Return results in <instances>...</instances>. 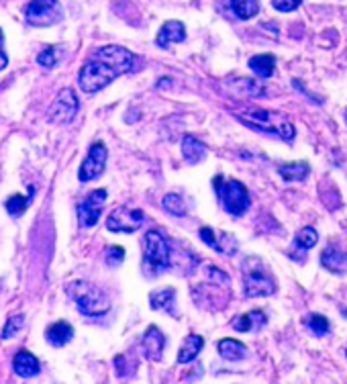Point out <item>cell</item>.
Here are the masks:
<instances>
[{
    "label": "cell",
    "instance_id": "f1b7e54d",
    "mask_svg": "<svg viewBox=\"0 0 347 384\" xmlns=\"http://www.w3.org/2000/svg\"><path fill=\"white\" fill-rule=\"evenodd\" d=\"M316 241H318V233L313 227H305L296 233V246L302 248V250H311L315 248Z\"/></svg>",
    "mask_w": 347,
    "mask_h": 384
},
{
    "label": "cell",
    "instance_id": "5b68a950",
    "mask_svg": "<svg viewBox=\"0 0 347 384\" xmlns=\"http://www.w3.org/2000/svg\"><path fill=\"white\" fill-rule=\"evenodd\" d=\"M243 287H245V296L250 298L270 296L276 292V280L259 257L252 256L243 262Z\"/></svg>",
    "mask_w": 347,
    "mask_h": 384
},
{
    "label": "cell",
    "instance_id": "e0dca14e",
    "mask_svg": "<svg viewBox=\"0 0 347 384\" xmlns=\"http://www.w3.org/2000/svg\"><path fill=\"white\" fill-rule=\"evenodd\" d=\"M45 337H47V342H49L51 346L62 348V346L72 342V337H74V327H72L67 321H58V323H54V325L47 327Z\"/></svg>",
    "mask_w": 347,
    "mask_h": 384
},
{
    "label": "cell",
    "instance_id": "1f68e13d",
    "mask_svg": "<svg viewBox=\"0 0 347 384\" xmlns=\"http://www.w3.org/2000/svg\"><path fill=\"white\" fill-rule=\"evenodd\" d=\"M309 327L315 331L318 337H323V335L329 331V321L325 319L323 315H311V319H309Z\"/></svg>",
    "mask_w": 347,
    "mask_h": 384
},
{
    "label": "cell",
    "instance_id": "4dcf8cb0",
    "mask_svg": "<svg viewBox=\"0 0 347 384\" xmlns=\"http://www.w3.org/2000/svg\"><path fill=\"white\" fill-rule=\"evenodd\" d=\"M23 325H25V319H23L21 315L10 317V319L6 321L4 329H2V339H10V337H15V335L23 329Z\"/></svg>",
    "mask_w": 347,
    "mask_h": 384
},
{
    "label": "cell",
    "instance_id": "30bf717a",
    "mask_svg": "<svg viewBox=\"0 0 347 384\" xmlns=\"http://www.w3.org/2000/svg\"><path fill=\"white\" fill-rule=\"evenodd\" d=\"M106 158H108L106 145H104L102 141L95 143V145L88 150V156L84 158L82 166H80V172H78L80 182L96 180V178L104 172V168H106Z\"/></svg>",
    "mask_w": 347,
    "mask_h": 384
},
{
    "label": "cell",
    "instance_id": "9c48e42d",
    "mask_svg": "<svg viewBox=\"0 0 347 384\" xmlns=\"http://www.w3.org/2000/svg\"><path fill=\"white\" fill-rule=\"evenodd\" d=\"M145 221V215L141 209L133 207H117L108 219H106V229L115 233H135Z\"/></svg>",
    "mask_w": 347,
    "mask_h": 384
},
{
    "label": "cell",
    "instance_id": "ba28073f",
    "mask_svg": "<svg viewBox=\"0 0 347 384\" xmlns=\"http://www.w3.org/2000/svg\"><path fill=\"white\" fill-rule=\"evenodd\" d=\"M78 106H80V102H78L76 93L72 88H63L62 93L56 96V100L51 102L47 117L56 125H67V123L74 121V117L78 113Z\"/></svg>",
    "mask_w": 347,
    "mask_h": 384
},
{
    "label": "cell",
    "instance_id": "44dd1931",
    "mask_svg": "<svg viewBox=\"0 0 347 384\" xmlns=\"http://www.w3.org/2000/svg\"><path fill=\"white\" fill-rule=\"evenodd\" d=\"M219 353H221L225 360H231V362H239V360H245L248 358V348L239 342V339H221L219 342Z\"/></svg>",
    "mask_w": 347,
    "mask_h": 384
},
{
    "label": "cell",
    "instance_id": "603a6c76",
    "mask_svg": "<svg viewBox=\"0 0 347 384\" xmlns=\"http://www.w3.org/2000/svg\"><path fill=\"white\" fill-rule=\"evenodd\" d=\"M250 67L259 78H270L274 74V67H276V56H272V54L253 56L252 60H250Z\"/></svg>",
    "mask_w": 347,
    "mask_h": 384
},
{
    "label": "cell",
    "instance_id": "2e32d148",
    "mask_svg": "<svg viewBox=\"0 0 347 384\" xmlns=\"http://www.w3.org/2000/svg\"><path fill=\"white\" fill-rule=\"evenodd\" d=\"M321 264L335 274H344L347 272V256L344 252L337 250V246H327L321 254Z\"/></svg>",
    "mask_w": 347,
    "mask_h": 384
},
{
    "label": "cell",
    "instance_id": "ac0fdd59",
    "mask_svg": "<svg viewBox=\"0 0 347 384\" xmlns=\"http://www.w3.org/2000/svg\"><path fill=\"white\" fill-rule=\"evenodd\" d=\"M174 303H176V290L172 287L161 288L150 294V307L156 311H166L174 315Z\"/></svg>",
    "mask_w": 347,
    "mask_h": 384
},
{
    "label": "cell",
    "instance_id": "e575fe53",
    "mask_svg": "<svg viewBox=\"0 0 347 384\" xmlns=\"http://www.w3.org/2000/svg\"><path fill=\"white\" fill-rule=\"evenodd\" d=\"M6 64H8V56H6V51L2 47V31H0V70H4Z\"/></svg>",
    "mask_w": 347,
    "mask_h": 384
},
{
    "label": "cell",
    "instance_id": "d6986e66",
    "mask_svg": "<svg viewBox=\"0 0 347 384\" xmlns=\"http://www.w3.org/2000/svg\"><path fill=\"white\" fill-rule=\"evenodd\" d=\"M182 158L188 163H198L207 158V145L202 141H198L196 137L186 135L182 137Z\"/></svg>",
    "mask_w": 347,
    "mask_h": 384
},
{
    "label": "cell",
    "instance_id": "836d02e7",
    "mask_svg": "<svg viewBox=\"0 0 347 384\" xmlns=\"http://www.w3.org/2000/svg\"><path fill=\"white\" fill-rule=\"evenodd\" d=\"M300 2L302 0H272L274 8L280 10V13H292V10H296L300 6Z\"/></svg>",
    "mask_w": 347,
    "mask_h": 384
},
{
    "label": "cell",
    "instance_id": "9a60e30c",
    "mask_svg": "<svg viewBox=\"0 0 347 384\" xmlns=\"http://www.w3.org/2000/svg\"><path fill=\"white\" fill-rule=\"evenodd\" d=\"M13 368H15V374H19L23 378H31L35 374H39L41 364H39V360L31 352L21 350V352L15 355V360H13Z\"/></svg>",
    "mask_w": 347,
    "mask_h": 384
},
{
    "label": "cell",
    "instance_id": "484cf974",
    "mask_svg": "<svg viewBox=\"0 0 347 384\" xmlns=\"http://www.w3.org/2000/svg\"><path fill=\"white\" fill-rule=\"evenodd\" d=\"M161 205H163V209L168 213H172L176 217H184L186 215V205H184L182 196H178V194H166Z\"/></svg>",
    "mask_w": 347,
    "mask_h": 384
},
{
    "label": "cell",
    "instance_id": "d4e9b609",
    "mask_svg": "<svg viewBox=\"0 0 347 384\" xmlns=\"http://www.w3.org/2000/svg\"><path fill=\"white\" fill-rule=\"evenodd\" d=\"M231 6H233L235 15L243 21L253 19L259 13V2L257 0H231Z\"/></svg>",
    "mask_w": 347,
    "mask_h": 384
},
{
    "label": "cell",
    "instance_id": "7a4b0ae2",
    "mask_svg": "<svg viewBox=\"0 0 347 384\" xmlns=\"http://www.w3.org/2000/svg\"><path fill=\"white\" fill-rule=\"evenodd\" d=\"M233 115L252 129L276 135V137H280L284 141H292L294 135H296L292 121L286 117L284 113H278V111L259 109V106H248L243 111H235Z\"/></svg>",
    "mask_w": 347,
    "mask_h": 384
},
{
    "label": "cell",
    "instance_id": "3957f363",
    "mask_svg": "<svg viewBox=\"0 0 347 384\" xmlns=\"http://www.w3.org/2000/svg\"><path fill=\"white\" fill-rule=\"evenodd\" d=\"M174 266V250L168 241V237L152 229L143 237V268L147 274H159L163 270H170Z\"/></svg>",
    "mask_w": 347,
    "mask_h": 384
},
{
    "label": "cell",
    "instance_id": "7c38bea8",
    "mask_svg": "<svg viewBox=\"0 0 347 384\" xmlns=\"http://www.w3.org/2000/svg\"><path fill=\"white\" fill-rule=\"evenodd\" d=\"M200 239L213 248L215 252H219L223 256H233L237 254V241L231 233H225V231H215L211 227H202L200 229Z\"/></svg>",
    "mask_w": 347,
    "mask_h": 384
},
{
    "label": "cell",
    "instance_id": "83f0119b",
    "mask_svg": "<svg viewBox=\"0 0 347 384\" xmlns=\"http://www.w3.org/2000/svg\"><path fill=\"white\" fill-rule=\"evenodd\" d=\"M60 60H62V49L56 47V45H47V47L37 56V62H39V65H43V67H54Z\"/></svg>",
    "mask_w": 347,
    "mask_h": 384
},
{
    "label": "cell",
    "instance_id": "277c9868",
    "mask_svg": "<svg viewBox=\"0 0 347 384\" xmlns=\"http://www.w3.org/2000/svg\"><path fill=\"white\" fill-rule=\"evenodd\" d=\"M67 294L74 298V303L78 305V311L82 315L100 317V315L108 313V309H111V298L106 296V292L92 282L76 280L67 287Z\"/></svg>",
    "mask_w": 347,
    "mask_h": 384
},
{
    "label": "cell",
    "instance_id": "ffe728a7",
    "mask_svg": "<svg viewBox=\"0 0 347 384\" xmlns=\"http://www.w3.org/2000/svg\"><path fill=\"white\" fill-rule=\"evenodd\" d=\"M204 348V337L190 333L188 337L182 342L180 352H178V364H190L192 360H196V355Z\"/></svg>",
    "mask_w": 347,
    "mask_h": 384
},
{
    "label": "cell",
    "instance_id": "5bb4252c",
    "mask_svg": "<svg viewBox=\"0 0 347 384\" xmlns=\"http://www.w3.org/2000/svg\"><path fill=\"white\" fill-rule=\"evenodd\" d=\"M186 39V29L180 21H168L161 25L158 37H156V43L159 47H168L172 43H182Z\"/></svg>",
    "mask_w": 347,
    "mask_h": 384
},
{
    "label": "cell",
    "instance_id": "4fadbf2b",
    "mask_svg": "<svg viewBox=\"0 0 347 384\" xmlns=\"http://www.w3.org/2000/svg\"><path fill=\"white\" fill-rule=\"evenodd\" d=\"M163 348H166L163 333L159 331L158 325H150L145 335H143V339H141V350L145 353V358L159 362L161 355H163Z\"/></svg>",
    "mask_w": 347,
    "mask_h": 384
},
{
    "label": "cell",
    "instance_id": "7402d4cb",
    "mask_svg": "<svg viewBox=\"0 0 347 384\" xmlns=\"http://www.w3.org/2000/svg\"><path fill=\"white\" fill-rule=\"evenodd\" d=\"M266 325V315L261 311H252V313H245L241 317L233 321V329L235 331H241V333H248V331H255V329H261Z\"/></svg>",
    "mask_w": 347,
    "mask_h": 384
},
{
    "label": "cell",
    "instance_id": "6da1fadb",
    "mask_svg": "<svg viewBox=\"0 0 347 384\" xmlns=\"http://www.w3.org/2000/svg\"><path fill=\"white\" fill-rule=\"evenodd\" d=\"M135 54L121 45H104L96 49L90 62L82 65L78 74V84L86 95H96L106 88L115 78L133 70Z\"/></svg>",
    "mask_w": 347,
    "mask_h": 384
},
{
    "label": "cell",
    "instance_id": "4316f807",
    "mask_svg": "<svg viewBox=\"0 0 347 384\" xmlns=\"http://www.w3.org/2000/svg\"><path fill=\"white\" fill-rule=\"evenodd\" d=\"M235 88H237V93H243V95L253 96V98H257V96H264L266 95V90L257 84V82H253V80H248V78H239V80H233L231 82Z\"/></svg>",
    "mask_w": 347,
    "mask_h": 384
},
{
    "label": "cell",
    "instance_id": "8992f818",
    "mask_svg": "<svg viewBox=\"0 0 347 384\" xmlns=\"http://www.w3.org/2000/svg\"><path fill=\"white\" fill-rule=\"evenodd\" d=\"M213 186H215L217 196L221 198L223 207H225L227 213H231L235 217H241L250 209V192H248L243 182H239V180H225L219 174V176H215Z\"/></svg>",
    "mask_w": 347,
    "mask_h": 384
},
{
    "label": "cell",
    "instance_id": "d590c367",
    "mask_svg": "<svg viewBox=\"0 0 347 384\" xmlns=\"http://www.w3.org/2000/svg\"><path fill=\"white\" fill-rule=\"evenodd\" d=\"M346 121H347V113H346Z\"/></svg>",
    "mask_w": 347,
    "mask_h": 384
},
{
    "label": "cell",
    "instance_id": "f546056e",
    "mask_svg": "<svg viewBox=\"0 0 347 384\" xmlns=\"http://www.w3.org/2000/svg\"><path fill=\"white\" fill-rule=\"evenodd\" d=\"M27 207H29V198L23 196V194H13V196L6 200V211H8L13 217L23 215V213L27 211Z\"/></svg>",
    "mask_w": 347,
    "mask_h": 384
},
{
    "label": "cell",
    "instance_id": "cb8c5ba5",
    "mask_svg": "<svg viewBox=\"0 0 347 384\" xmlns=\"http://www.w3.org/2000/svg\"><path fill=\"white\" fill-rule=\"evenodd\" d=\"M278 172H280V176H282L284 180H288V182H292V180H305V178L311 174V166H309L307 161L284 163V166L278 168Z\"/></svg>",
    "mask_w": 347,
    "mask_h": 384
},
{
    "label": "cell",
    "instance_id": "8d00e7d4",
    "mask_svg": "<svg viewBox=\"0 0 347 384\" xmlns=\"http://www.w3.org/2000/svg\"><path fill=\"white\" fill-rule=\"evenodd\" d=\"M346 355H347V352H346Z\"/></svg>",
    "mask_w": 347,
    "mask_h": 384
},
{
    "label": "cell",
    "instance_id": "52a82bcc",
    "mask_svg": "<svg viewBox=\"0 0 347 384\" xmlns=\"http://www.w3.org/2000/svg\"><path fill=\"white\" fill-rule=\"evenodd\" d=\"M62 19L60 0H31L25 8V21L33 27H49Z\"/></svg>",
    "mask_w": 347,
    "mask_h": 384
},
{
    "label": "cell",
    "instance_id": "8fae6325",
    "mask_svg": "<svg viewBox=\"0 0 347 384\" xmlns=\"http://www.w3.org/2000/svg\"><path fill=\"white\" fill-rule=\"evenodd\" d=\"M104 200H106V191L104 189H98L92 191L78 207V221L82 227H95L102 215V207H104Z\"/></svg>",
    "mask_w": 347,
    "mask_h": 384
},
{
    "label": "cell",
    "instance_id": "d6a6232c",
    "mask_svg": "<svg viewBox=\"0 0 347 384\" xmlns=\"http://www.w3.org/2000/svg\"><path fill=\"white\" fill-rule=\"evenodd\" d=\"M123 259H125V250L121 246H111L106 250V264L108 266H119V264H123Z\"/></svg>",
    "mask_w": 347,
    "mask_h": 384
},
{
    "label": "cell",
    "instance_id": "74e56055",
    "mask_svg": "<svg viewBox=\"0 0 347 384\" xmlns=\"http://www.w3.org/2000/svg\"><path fill=\"white\" fill-rule=\"evenodd\" d=\"M346 256H347V254H346Z\"/></svg>",
    "mask_w": 347,
    "mask_h": 384
}]
</instances>
